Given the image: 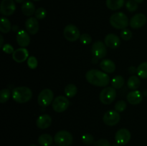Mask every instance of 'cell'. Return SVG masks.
<instances>
[{
	"label": "cell",
	"instance_id": "6da1fadb",
	"mask_svg": "<svg viewBox=\"0 0 147 146\" xmlns=\"http://www.w3.org/2000/svg\"><path fill=\"white\" fill-rule=\"evenodd\" d=\"M86 78L90 84L97 87H106L110 82V77L107 73L95 69L87 72Z\"/></svg>",
	"mask_w": 147,
	"mask_h": 146
},
{
	"label": "cell",
	"instance_id": "7a4b0ae2",
	"mask_svg": "<svg viewBox=\"0 0 147 146\" xmlns=\"http://www.w3.org/2000/svg\"><path fill=\"white\" fill-rule=\"evenodd\" d=\"M32 97V92L27 87H18L13 90L12 98L17 103H26Z\"/></svg>",
	"mask_w": 147,
	"mask_h": 146
},
{
	"label": "cell",
	"instance_id": "3957f363",
	"mask_svg": "<svg viewBox=\"0 0 147 146\" xmlns=\"http://www.w3.org/2000/svg\"><path fill=\"white\" fill-rule=\"evenodd\" d=\"M111 25L117 29H124L129 24V18L123 12H116L110 17Z\"/></svg>",
	"mask_w": 147,
	"mask_h": 146
},
{
	"label": "cell",
	"instance_id": "277c9868",
	"mask_svg": "<svg viewBox=\"0 0 147 146\" xmlns=\"http://www.w3.org/2000/svg\"><path fill=\"white\" fill-rule=\"evenodd\" d=\"M54 141L58 146H70L73 142V137L67 130H60L55 135Z\"/></svg>",
	"mask_w": 147,
	"mask_h": 146
},
{
	"label": "cell",
	"instance_id": "5b68a950",
	"mask_svg": "<svg viewBox=\"0 0 147 146\" xmlns=\"http://www.w3.org/2000/svg\"><path fill=\"white\" fill-rule=\"evenodd\" d=\"M116 97V90L113 87H106L100 92L99 98L104 104H111Z\"/></svg>",
	"mask_w": 147,
	"mask_h": 146
},
{
	"label": "cell",
	"instance_id": "8992f818",
	"mask_svg": "<svg viewBox=\"0 0 147 146\" xmlns=\"http://www.w3.org/2000/svg\"><path fill=\"white\" fill-rule=\"evenodd\" d=\"M53 98H54L53 92L50 89H44L39 94L37 102L41 107H46L50 105L52 102H53L54 100Z\"/></svg>",
	"mask_w": 147,
	"mask_h": 146
},
{
	"label": "cell",
	"instance_id": "52a82bcc",
	"mask_svg": "<svg viewBox=\"0 0 147 146\" xmlns=\"http://www.w3.org/2000/svg\"><path fill=\"white\" fill-rule=\"evenodd\" d=\"M64 37L69 42H76L80 39V32L78 27L73 24H68L63 30Z\"/></svg>",
	"mask_w": 147,
	"mask_h": 146
},
{
	"label": "cell",
	"instance_id": "ba28073f",
	"mask_svg": "<svg viewBox=\"0 0 147 146\" xmlns=\"http://www.w3.org/2000/svg\"><path fill=\"white\" fill-rule=\"evenodd\" d=\"M69 100L65 96H57V97L54 99L53 103H52V107L54 111L56 113H63L65 111L69 106Z\"/></svg>",
	"mask_w": 147,
	"mask_h": 146
},
{
	"label": "cell",
	"instance_id": "9c48e42d",
	"mask_svg": "<svg viewBox=\"0 0 147 146\" xmlns=\"http://www.w3.org/2000/svg\"><path fill=\"white\" fill-rule=\"evenodd\" d=\"M91 53L97 60L104 58L107 54V49L105 43L101 41H97L92 45Z\"/></svg>",
	"mask_w": 147,
	"mask_h": 146
},
{
	"label": "cell",
	"instance_id": "30bf717a",
	"mask_svg": "<svg viewBox=\"0 0 147 146\" xmlns=\"http://www.w3.org/2000/svg\"><path fill=\"white\" fill-rule=\"evenodd\" d=\"M121 115L116 110H109L104 114L103 117V121L106 125L114 126L119 123Z\"/></svg>",
	"mask_w": 147,
	"mask_h": 146
},
{
	"label": "cell",
	"instance_id": "8fae6325",
	"mask_svg": "<svg viewBox=\"0 0 147 146\" xmlns=\"http://www.w3.org/2000/svg\"><path fill=\"white\" fill-rule=\"evenodd\" d=\"M16 5L14 0H2L0 4V12L2 15L8 17L14 14Z\"/></svg>",
	"mask_w": 147,
	"mask_h": 146
},
{
	"label": "cell",
	"instance_id": "7c38bea8",
	"mask_svg": "<svg viewBox=\"0 0 147 146\" xmlns=\"http://www.w3.org/2000/svg\"><path fill=\"white\" fill-rule=\"evenodd\" d=\"M131 140V133L128 129L121 128L116 132L115 140L120 145H125Z\"/></svg>",
	"mask_w": 147,
	"mask_h": 146
},
{
	"label": "cell",
	"instance_id": "4fadbf2b",
	"mask_svg": "<svg viewBox=\"0 0 147 146\" xmlns=\"http://www.w3.org/2000/svg\"><path fill=\"white\" fill-rule=\"evenodd\" d=\"M146 23V17L144 14L139 13L134 15L129 21V25L133 29H140Z\"/></svg>",
	"mask_w": 147,
	"mask_h": 146
},
{
	"label": "cell",
	"instance_id": "5bb4252c",
	"mask_svg": "<svg viewBox=\"0 0 147 146\" xmlns=\"http://www.w3.org/2000/svg\"><path fill=\"white\" fill-rule=\"evenodd\" d=\"M25 28L29 34L32 35L37 34L40 29V24L37 19L35 17H29L25 21Z\"/></svg>",
	"mask_w": 147,
	"mask_h": 146
},
{
	"label": "cell",
	"instance_id": "9a60e30c",
	"mask_svg": "<svg viewBox=\"0 0 147 146\" xmlns=\"http://www.w3.org/2000/svg\"><path fill=\"white\" fill-rule=\"evenodd\" d=\"M29 58V52L24 47H21L14 50L12 54V59L17 63H22Z\"/></svg>",
	"mask_w": 147,
	"mask_h": 146
},
{
	"label": "cell",
	"instance_id": "2e32d148",
	"mask_svg": "<svg viewBox=\"0 0 147 146\" xmlns=\"http://www.w3.org/2000/svg\"><path fill=\"white\" fill-rule=\"evenodd\" d=\"M17 42L21 47H26L30 44V37L28 32L25 30H20L17 32Z\"/></svg>",
	"mask_w": 147,
	"mask_h": 146
},
{
	"label": "cell",
	"instance_id": "e0dca14e",
	"mask_svg": "<svg viewBox=\"0 0 147 146\" xmlns=\"http://www.w3.org/2000/svg\"><path fill=\"white\" fill-rule=\"evenodd\" d=\"M104 43L107 47L111 49H116L120 45L121 41L119 37L116 34H109L105 37Z\"/></svg>",
	"mask_w": 147,
	"mask_h": 146
},
{
	"label": "cell",
	"instance_id": "ac0fdd59",
	"mask_svg": "<svg viewBox=\"0 0 147 146\" xmlns=\"http://www.w3.org/2000/svg\"><path fill=\"white\" fill-rule=\"evenodd\" d=\"M126 100L131 104L136 105V104L142 102V100H143V95L139 90H133L127 94Z\"/></svg>",
	"mask_w": 147,
	"mask_h": 146
},
{
	"label": "cell",
	"instance_id": "d6986e66",
	"mask_svg": "<svg viewBox=\"0 0 147 146\" xmlns=\"http://www.w3.org/2000/svg\"><path fill=\"white\" fill-rule=\"evenodd\" d=\"M52 124V117L49 115L44 114L40 115L36 121L37 127L40 129L48 128Z\"/></svg>",
	"mask_w": 147,
	"mask_h": 146
},
{
	"label": "cell",
	"instance_id": "ffe728a7",
	"mask_svg": "<svg viewBox=\"0 0 147 146\" xmlns=\"http://www.w3.org/2000/svg\"><path fill=\"white\" fill-rule=\"evenodd\" d=\"M101 70L106 73H113L116 70V64L112 60L106 59L103 60L100 63Z\"/></svg>",
	"mask_w": 147,
	"mask_h": 146
},
{
	"label": "cell",
	"instance_id": "44dd1931",
	"mask_svg": "<svg viewBox=\"0 0 147 146\" xmlns=\"http://www.w3.org/2000/svg\"><path fill=\"white\" fill-rule=\"evenodd\" d=\"M35 6L32 1H25L22 6V11L27 17H31L35 13Z\"/></svg>",
	"mask_w": 147,
	"mask_h": 146
},
{
	"label": "cell",
	"instance_id": "7402d4cb",
	"mask_svg": "<svg viewBox=\"0 0 147 146\" xmlns=\"http://www.w3.org/2000/svg\"><path fill=\"white\" fill-rule=\"evenodd\" d=\"M125 0H106V7L109 9L114 11V10L120 9L124 5Z\"/></svg>",
	"mask_w": 147,
	"mask_h": 146
},
{
	"label": "cell",
	"instance_id": "603a6c76",
	"mask_svg": "<svg viewBox=\"0 0 147 146\" xmlns=\"http://www.w3.org/2000/svg\"><path fill=\"white\" fill-rule=\"evenodd\" d=\"M141 84V80L139 77L132 75L129 78L127 81V86L130 90H136L139 87Z\"/></svg>",
	"mask_w": 147,
	"mask_h": 146
},
{
	"label": "cell",
	"instance_id": "cb8c5ba5",
	"mask_svg": "<svg viewBox=\"0 0 147 146\" xmlns=\"http://www.w3.org/2000/svg\"><path fill=\"white\" fill-rule=\"evenodd\" d=\"M53 138L50 135L45 133L38 137V143L41 146H50L53 144Z\"/></svg>",
	"mask_w": 147,
	"mask_h": 146
},
{
	"label": "cell",
	"instance_id": "d4e9b609",
	"mask_svg": "<svg viewBox=\"0 0 147 146\" xmlns=\"http://www.w3.org/2000/svg\"><path fill=\"white\" fill-rule=\"evenodd\" d=\"M11 29V22L6 17H1L0 21V31L4 34H7Z\"/></svg>",
	"mask_w": 147,
	"mask_h": 146
},
{
	"label": "cell",
	"instance_id": "484cf974",
	"mask_svg": "<svg viewBox=\"0 0 147 146\" xmlns=\"http://www.w3.org/2000/svg\"><path fill=\"white\" fill-rule=\"evenodd\" d=\"M136 73L142 79L147 78V62H142L136 68Z\"/></svg>",
	"mask_w": 147,
	"mask_h": 146
},
{
	"label": "cell",
	"instance_id": "4316f807",
	"mask_svg": "<svg viewBox=\"0 0 147 146\" xmlns=\"http://www.w3.org/2000/svg\"><path fill=\"white\" fill-rule=\"evenodd\" d=\"M125 80L122 76L117 75L113 77L111 80V85L115 89H120L123 86Z\"/></svg>",
	"mask_w": 147,
	"mask_h": 146
},
{
	"label": "cell",
	"instance_id": "83f0119b",
	"mask_svg": "<svg viewBox=\"0 0 147 146\" xmlns=\"http://www.w3.org/2000/svg\"><path fill=\"white\" fill-rule=\"evenodd\" d=\"M78 88L75 84H68L65 87V94L68 97H73L76 95Z\"/></svg>",
	"mask_w": 147,
	"mask_h": 146
},
{
	"label": "cell",
	"instance_id": "f1b7e54d",
	"mask_svg": "<svg viewBox=\"0 0 147 146\" xmlns=\"http://www.w3.org/2000/svg\"><path fill=\"white\" fill-rule=\"evenodd\" d=\"M11 96V92L9 89H3L0 92V102L5 103L9 99Z\"/></svg>",
	"mask_w": 147,
	"mask_h": 146
},
{
	"label": "cell",
	"instance_id": "f546056e",
	"mask_svg": "<svg viewBox=\"0 0 147 146\" xmlns=\"http://www.w3.org/2000/svg\"><path fill=\"white\" fill-rule=\"evenodd\" d=\"M81 140L83 144L86 145H90L95 143L94 137L90 133H86V134L83 135L81 137Z\"/></svg>",
	"mask_w": 147,
	"mask_h": 146
},
{
	"label": "cell",
	"instance_id": "4dcf8cb0",
	"mask_svg": "<svg viewBox=\"0 0 147 146\" xmlns=\"http://www.w3.org/2000/svg\"><path fill=\"white\" fill-rule=\"evenodd\" d=\"M126 107H127V104H126V102L124 100H119V101H118L115 104L114 106L115 110L119 113L124 111L126 109Z\"/></svg>",
	"mask_w": 147,
	"mask_h": 146
},
{
	"label": "cell",
	"instance_id": "1f68e13d",
	"mask_svg": "<svg viewBox=\"0 0 147 146\" xmlns=\"http://www.w3.org/2000/svg\"><path fill=\"white\" fill-rule=\"evenodd\" d=\"M126 8L130 12H134L137 10L138 3H136L134 0H129L126 4Z\"/></svg>",
	"mask_w": 147,
	"mask_h": 146
},
{
	"label": "cell",
	"instance_id": "d6a6232c",
	"mask_svg": "<svg viewBox=\"0 0 147 146\" xmlns=\"http://www.w3.org/2000/svg\"><path fill=\"white\" fill-rule=\"evenodd\" d=\"M80 42L83 44L85 45H87V44H90L92 42V37L89 34L87 33H84V34H82L80 37Z\"/></svg>",
	"mask_w": 147,
	"mask_h": 146
},
{
	"label": "cell",
	"instance_id": "836d02e7",
	"mask_svg": "<svg viewBox=\"0 0 147 146\" xmlns=\"http://www.w3.org/2000/svg\"><path fill=\"white\" fill-rule=\"evenodd\" d=\"M47 15V11H46L45 9L42 8V7H40L37 9H36L35 13H34V16L35 18L37 19H42Z\"/></svg>",
	"mask_w": 147,
	"mask_h": 146
},
{
	"label": "cell",
	"instance_id": "e575fe53",
	"mask_svg": "<svg viewBox=\"0 0 147 146\" xmlns=\"http://www.w3.org/2000/svg\"><path fill=\"white\" fill-rule=\"evenodd\" d=\"M37 64H38V62H37V60L35 57L34 56L29 57V58L27 59V65L30 69L34 70L37 68Z\"/></svg>",
	"mask_w": 147,
	"mask_h": 146
},
{
	"label": "cell",
	"instance_id": "d590c367",
	"mask_svg": "<svg viewBox=\"0 0 147 146\" xmlns=\"http://www.w3.org/2000/svg\"><path fill=\"white\" fill-rule=\"evenodd\" d=\"M132 36L133 34H132L131 31L129 29L126 28L124 29H122V31H121V37L123 40H126V41L130 40L132 38Z\"/></svg>",
	"mask_w": 147,
	"mask_h": 146
},
{
	"label": "cell",
	"instance_id": "8d00e7d4",
	"mask_svg": "<svg viewBox=\"0 0 147 146\" xmlns=\"http://www.w3.org/2000/svg\"><path fill=\"white\" fill-rule=\"evenodd\" d=\"M93 146H111V145L106 139H100L93 143Z\"/></svg>",
	"mask_w": 147,
	"mask_h": 146
},
{
	"label": "cell",
	"instance_id": "74e56055",
	"mask_svg": "<svg viewBox=\"0 0 147 146\" xmlns=\"http://www.w3.org/2000/svg\"><path fill=\"white\" fill-rule=\"evenodd\" d=\"M2 50L4 52H5L6 54H13V52H14V48L11 45H10L9 44H5L2 47Z\"/></svg>",
	"mask_w": 147,
	"mask_h": 146
},
{
	"label": "cell",
	"instance_id": "f35d334b",
	"mask_svg": "<svg viewBox=\"0 0 147 146\" xmlns=\"http://www.w3.org/2000/svg\"><path fill=\"white\" fill-rule=\"evenodd\" d=\"M129 72L131 73V74H133V73L136 72V69L134 67H129Z\"/></svg>",
	"mask_w": 147,
	"mask_h": 146
},
{
	"label": "cell",
	"instance_id": "ab89813d",
	"mask_svg": "<svg viewBox=\"0 0 147 146\" xmlns=\"http://www.w3.org/2000/svg\"><path fill=\"white\" fill-rule=\"evenodd\" d=\"M0 40H1V44H0V46H1V47L2 48V47L4 45H3V42H4V38H3L2 35H0Z\"/></svg>",
	"mask_w": 147,
	"mask_h": 146
},
{
	"label": "cell",
	"instance_id": "60d3db41",
	"mask_svg": "<svg viewBox=\"0 0 147 146\" xmlns=\"http://www.w3.org/2000/svg\"><path fill=\"white\" fill-rule=\"evenodd\" d=\"M14 1L17 3H22V2H24L25 0H14Z\"/></svg>",
	"mask_w": 147,
	"mask_h": 146
},
{
	"label": "cell",
	"instance_id": "b9f144b4",
	"mask_svg": "<svg viewBox=\"0 0 147 146\" xmlns=\"http://www.w3.org/2000/svg\"><path fill=\"white\" fill-rule=\"evenodd\" d=\"M135 1H136V3H138V4H140V3H142L144 1V0H134Z\"/></svg>",
	"mask_w": 147,
	"mask_h": 146
},
{
	"label": "cell",
	"instance_id": "7bdbcfd3",
	"mask_svg": "<svg viewBox=\"0 0 147 146\" xmlns=\"http://www.w3.org/2000/svg\"><path fill=\"white\" fill-rule=\"evenodd\" d=\"M119 145H119L118 143H114V144L112 145L111 146H119Z\"/></svg>",
	"mask_w": 147,
	"mask_h": 146
},
{
	"label": "cell",
	"instance_id": "ee69618b",
	"mask_svg": "<svg viewBox=\"0 0 147 146\" xmlns=\"http://www.w3.org/2000/svg\"><path fill=\"white\" fill-rule=\"evenodd\" d=\"M30 146H37V145H34V144H32V145H30Z\"/></svg>",
	"mask_w": 147,
	"mask_h": 146
},
{
	"label": "cell",
	"instance_id": "f6af8a7d",
	"mask_svg": "<svg viewBox=\"0 0 147 146\" xmlns=\"http://www.w3.org/2000/svg\"><path fill=\"white\" fill-rule=\"evenodd\" d=\"M33 1H40V0H33Z\"/></svg>",
	"mask_w": 147,
	"mask_h": 146
}]
</instances>
